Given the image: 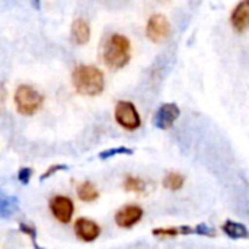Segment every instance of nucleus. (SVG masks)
Listing matches in <instances>:
<instances>
[{
    "mask_svg": "<svg viewBox=\"0 0 249 249\" xmlns=\"http://www.w3.org/2000/svg\"><path fill=\"white\" fill-rule=\"evenodd\" d=\"M184 182H185V178L178 172H169L162 181L163 187L169 191H179L184 187Z\"/></svg>",
    "mask_w": 249,
    "mask_h": 249,
    "instance_id": "nucleus-15",
    "label": "nucleus"
},
{
    "mask_svg": "<svg viewBox=\"0 0 249 249\" xmlns=\"http://www.w3.org/2000/svg\"><path fill=\"white\" fill-rule=\"evenodd\" d=\"M71 39L76 45H85L90 39V26L86 19H74L71 23Z\"/></svg>",
    "mask_w": 249,
    "mask_h": 249,
    "instance_id": "nucleus-11",
    "label": "nucleus"
},
{
    "mask_svg": "<svg viewBox=\"0 0 249 249\" xmlns=\"http://www.w3.org/2000/svg\"><path fill=\"white\" fill-rule=\"evenodd\" d=\"M131 42L123 34H111L102 45V61L112 70H120L130 63Z\"/></svg>",
    "mask_w": 249,
    "mask_h": 249,
    "instance_id": "nucleus-2",
    "label": "nucleus"
},
{
    "mask_svg": "<svg viewBox=\"0 0 249 249\" xmlns=\"http://www.w3.org/2000/svg\"><path fill=\"white\" fill-rule=\"evenodd\" d=\"M74 235L83 242H93L99 238L101 228L96 222L88 217H80L74 222Z\"/></svg>",
    "mask_w": 249,
    "mask_h": 249,
    "instance_id": "nucleus-9",
    "label": "nucleus"
},
{
    "mask_svg": "<svg viewBox=\"0 0 249 249\" xmlns=\"http://www.w3.org/2000/svg\"><path fill=\"white\" fill-rule=\"evenodd\" d=\"M179 115H181L179 107L177 104L168 102L159 107V109L155 114L153 124L159 130H169L175 124V121L179 118Z\"/></svg>",
    "mask_w": 249,
    "mask_h": 249,
    "instance_id": "nucleus-7",
    "label": "nucleus"
},
{
    "mask_svg": "<svg viewBox=\"0 0 249 249\" xmlns=\"http://www.w3.org/2000/svg\"><path fill=\"white\" fill-rule=\"evenodd\" d=\"M143 219V209L140 206H124L115 214V223L121 229H131Z\"/></svg>",
    "mask_w": 249,
    "mask_h": 249,
    "instance_id": "nucleus-8",
    "label": "nucleus"
},
{
    "mask_svg": "<svg viewBox=\"0 0 249 249\" xmlns=\"http://www.w3.org/2000/svg\"><path fill=\"white\" fill-rule=\"evenodd\" d=\"M19 231L23 233V235H26L29 239H31V242L34 244V247L35 249H42L39 245H38V242H36V229L32 226V225H26V223H19Z\"/></svg>",
    "mask_w": 249,
    "mask_h": 249,
    "instance_id": "nucleus-19",
    "label": "nucleus"
},
{
    "mask_svg": "<svg viewBox=\"0 0 249 249\" xmlns=\"http://www.w3.org/2000/svg\"><path fill=\"white\" fill-rule=\"evenodd\" d=\"M232 28L242 34L249 29V0H241L231 13Z\"/></svg>",
    "mask_w": 249,
    "mask_h": 249,
    "instance_id": "nucleus-10",
    "label": "nucleus"
},
{
    "mask_svg": "<svg viewBox=\"0 0 249 249\" xmlns=\"http://www.w3.org/2000/svg\"><path fill=\"white\" fill-rule=\"evenodd\" d=\"M134 150L130 149V147H124V146H120V147H112V149H108V150H104L99 153V159H109V158H114V156H120V155H133Z\"/></svg>",
    "mask_w": 249,
    "mask_h": 249,
    "instance_id": "nucleus-18",
    "label": "nucleus"
},
{
    "mask_svg": "<svg viewBox=\"0 0 249 249\" xmlns=\"http://www.w3.org/2000/svg\"><path fill=\"white\" fill-rule=\"evenodd\" d=\"M18 198L16 197H6L3 196L0 200V213L3 217H9L10 214H13L18 210Z\"/></svg>",
    "mask_w": 249,
    "mask_h": 249,
    "instance_id": "nucleus-16",
    "label": "nucleus"
},
{
    "mask_svg": "<svg viewBox=\"0 0 249 249\" xmlns=\"http://www.w3.org/2000/svg\"><path fill=\"white\" fill-rule=\"evenodd\" d=\"M50 212L57 222L67 225V223H70V220L73 217L74 204L66 196H55L50 200Z\"/></svg>",
    "mask_w": 249,
    "mask_h": 249,
    "instance_id": "nucleus-6",
    "label": "nucleus"
},
{
    "mask_svg": "<svg viewBox=\"0 0 249 249\" xmlns=\"http://www.w3.org/2000/svg\"><path fill=\"white\" fill-rule=\"evenodd\" d=\"M222 231L231 239H249L248 228L235 220H226L222 225Z\"/></svg>",
    "mask_w": 249,
    "mask_h": 249,
    "instance_id": "nucleus-13",
    "label": "nucleus"
},
{
    "mask_svg": "<svg viewBox=\"0 0 249 249\" xmlns=\"http://www.w3.org/2000/svg\"><path fill=\"white\" fill-rule=\"evenodd\" d=\"M66 169H67V165H53V166H50V168L41 175V181H45V179H48L50 177H53L55 172L66 171Z\"/></svg>",
    "mask_w": 249,
    "mask_h": 249,
    "instance_id": "nucleus-20",
    "label": "nucleus"
},
{
    "mask_svg": "<svg viewBox=\"0 0 249 249\" xmlns=\"http://www.w3.org/2000/svg\"><path fill=\"white\" fill-rule=\"evenodd\" d=\"M13 101H15L16 111L20 115L31 117L41 109L44 104V96L39 90H36L31 85H20L15 90Z\"/></svg>",
    "mask_w": 249,
    "mask_h": 249,
    "instance_id": "nucleus-3",
    "label": "nucleus"
},
{
    "mask_svg": "<svg viewBox=\"0 0 249 249\" xmlns=\"http://www.w3.org/2000/svg\"><path fill=\"white\" fill-rule=\"evenodd\" d=\"M114 117H115V121L124 130H128V131H134L142 125L140 114H139L137 108L134 107V104L130 101L117 102L115 109H114Z\"/></svg>",
    "mask_w": 249,
    "mask_h": 249,
    "instance_id": "nucleus-4",
    "label": "nucleus"
},
{
    "mask_svg": "<svg viewBox=\"0 0 249 249\" xmlns=\"http://www.w3.org/2000/svg\"><path fill=\"white\" fill-rule=\"evenodd\" d=\"M76 193H77V197L79 200L85 201V203H92L95 200H98L99 197V191L98 188L90 182V181H83L77 185L76 188Z\"/></svg>",
    "mask_w": 249,
    "mask_h": 249,
    "instance_id": "nucleus-14",
    "label": "nucleus"
},
{
    "mask_svg": "<svg viewBox=\"0 0 249 249\" xmlns=\"http://www.w3.org/2000/svg\"><path fill=\"white\" fill-rule=\"evenodd\" d=\"M171 35V23L166 16L156 13L152 15L146 23V36L152 42H163L169 38Z\"/></svg>",
    "mask_w": 249,
    "mask_h": 249,
    "instance_id": "nucleus-5",
    "label": "nucleus"
},
{
    "mask_svg": "<svg viewBox=\"0 0 249 249\" xmlns=\"http://www.w3.org/2000/svg\"><path fill=\"white\" fill-rule=\"evenodd\" d=\"M123 187L128 193H143L146 190V182L139 177H127Z\"/></svg>",
    "mask_w": 249,
    "mask_h": 249,
    "instance_id": "nucleus-17",
    "label": "nucleus"
},
{
    "mask_svg": "<svg viewBox=\"0 0 249 249\" xmlns=\"http://www.w3.org/2000/svg\"><path fill=\"white\" fill-rule=\"evenodd\" d=\"M31 177H32V169H31V168H22V169L18 172V179H19V182L23 184V185H26V184L29 182Z\"/></svg>",
    "mask_w": 249,
    "mask_h": 249,
    "instance_id": "nucleus-21",
    "label": "nucleus"
},
{
    "mask_svg": "<svg viewBox=\"0 0 249 249\" xmlns=\"http://www.w3.org/2000/svg\"><path fill=\"white\" fill-rule=\"evenodd\" d=\"M71 83L76 92L85 96H98L105 89L102 70L92 64L76 66L71 73Z\"/></svg>",
    "mask_w": 249,
    "mask_h": 249,
    "instance_id": "nucleus-1",
    "label": "nucleus"
},
{
    "mask_svg": "<svg viewBox=\"0 0 249 249\" xmlns=\"http://www.w3.org/2000/svg\"><path fill=\"white\" fill-rule=\"evenodd\" d=\"M156 238H162V239H171V238H177L181 235H198V229L197 225L196 226H175V228H159L155 229L152 232Z\"/></svg>",
    "mask_w": 249,
    "mask_h": 249,
    "instance_id": "nucleus-12",
    "label": "nucleus"
}]
</instances>
